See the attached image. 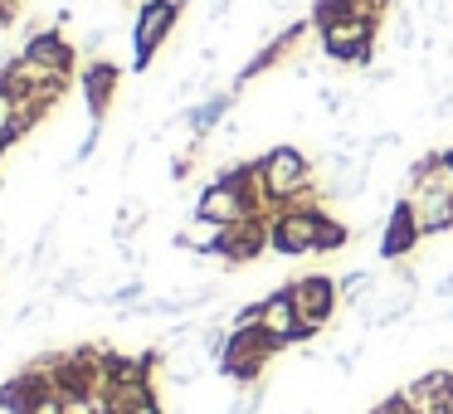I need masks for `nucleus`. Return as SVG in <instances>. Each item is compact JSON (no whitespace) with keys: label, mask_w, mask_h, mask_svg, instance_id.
<instances>
[{"label":"nucleus","mask_w":453,"mask_h":414,"mask_svg":"<svg viewBox=\"0 0 453 414\" xmlns=\"http://www.w3.org/2000/svg\"><path fill=\"white\" fill-rule=\"evenodd\" d=\"M258 176H264V200L268 210L283 205H322V180H317V166L303 147H268L258 157Z\"/></svg>","instance_id":"nucleus-2"},{"label":"nucleus","mask_w":453,"mask_h":414,"mask_svg":"<svg viewBox=\"0 0 453 414\" xmlns=\"http://www.w3.org/2000/svg\"><path fill=\"white\" fill-rule=\"evenodd\" d=\"M176 20H180L176 0H147V5L137 11V25H132V69H137V73L161 54V44L171 40Z\"/></svg>","instance_id":"nucleus-7"},{"label":"nucleus","mask_w":453,"mask_h":414,"mask_svg":"<svg viewBox=\"0 0 453 414\" xmlns=\"http://www.w3.org/2000/svg\"><path fill=\"white\" fill-rule=\"evenodd\" d=\"M419 239H424V229H419V219H414V210H410V200H395L390 210H385V234H380V258L385 264H404V258L419 249Z\"/></svg>","instance_id":"nucleus-12"},{"label":"nucleus","mask_w":453,"mask_h":414,"mask_svg":"<svg viewBox=\"0 0 453 414\" xmlns=\"http://www.w3.org/2000/svg\"><path fill=\"white\" fill-rule=\"evenodd\" d=\"M234 103H239V93H234V88H229V93H210L205 103H196V108L180 112V122L190 127V137L205 142L215 127H225V118H229V108H234Z\"/></svg>","instance_id":"nucleus-16"},{"label":"nucleus","mask_w":453,"mask_h":414,"mask_svg":"<svg viewBox=\"0 0 453 414\" xmlns=\"http://www.w3.org/2000/svg\"><path fill=\"white\" fill-rule=\"evenodd\" d=\"M283 288H288V297H293L297 317H303L307 341H312V336H322L326 326H332L336 307H342V288H336V278L303 273V278H293V283H283Z\"/></svg>","instance_id":"nucleus-6"},{"label":"nucleus","mask_w":453,"mask_h":414,"mask_svg":"<svg viewBox=\"0 0 453 414\" xmlns=\"http://www.w3.org/2000/svg\"><path fill=\"white\" fill-rule=\"evenodd\" d=\"M336 288H342V307H361V303H371V297L380 293V273H371V268H351L346 278H336Z\"/></svg>","instance_id":"nucleus-17"},{"label":"nucleus","mask_w":453,"mask_h":414,"mask_svg":"<svg viewBox=\"0 0 453 414\" xmlns=\"http://www.w3.org/2000/svg\"><path fill=\"white\" fill-rule=\"evenodd\" d=\"M273 356H283V346H278L264 326H244V332H234V326H229L225 356H219V375H225V380H234L239 390L264 385V371H268V361H273Z\"/></svg>","instance_id":"nucleus-3"},{"label":"nucleus","mask_w":453,"mask_h":414,"mask_svg":"<svg viewBox=\"0 0 453 414\" xmlns=\"http://www.w3.org/2000/svg\"><path fill=\"white\" fill-rule=\"evenodd\" d=\"M326 225V210L322 205H283L268 215V249L283 258H303L317 254V234Z\"/></svg>","instance_id":"nucleus-5"},{"label":"nucleus","mask_w":453,"mask_h":414,"mask_svg":"<svg viewBox=\"0 0 453 414\" xmlns=\"http://www.w3.org/2000/svg\"><path fill=\"white\" fill-rule=\"evenodd\" d=\"M118 414H166V410H161V400H157V390H151V395H142V400H137V404H127V410H118Z\"/></svg>","instance_id":"nucleus-22"},{"label":"nucleus","mask_w":453,"mask_h":414,"mask_svg":"<svg viewBox=\"0 0 453 414\" xmlns=\"http://www.w3.org/2000/svg\"><path fill=\"white\" fill-rule=\"evenodd\" d=\"M15 147V142H5V137H0V157H5V151H11Z\"/></svg>","instance_id":"nucleus-26"},{"label":"nucleus","mask_w":453,"mask_h":414,"mask_svg":"<svg viewBox=\"0 0 453 414\" xmlns=\"http://www.w3.org/2000/svg\"><path fill=\"white\" fill-rule=\"evenodd\" d=\"M0 137L15 142V93L0 83Z\"/></svg>","instance_id":"nucleus-21"},{"label":"nucleus","mask_w":453,"mask_h":414,"mask_svg":"<svg viewBox=\"0 0 453 414\" xmlns=\"http://www.w3.org/2000/svg\"><path fill=\"white\" fill-rule=\"evenodd\" d=\"M400 414H414V410H400Z\"/></svg>","instance_id":"nucleus-28"},{"label":"nucleus","mask_w":453,"mask_h":414,"mask_svg":"<svg viewBox=\"0 0 453 414\" xmlns=\"http://www.w3.org/2000/svg\"><path fill=\"white\" fill-rule=\"evenodd\" d=\"M20 54H30L35 64L64 73V79H73V69H79V44H73L69 34L59 30V25H44V30H35L30 40L20 44Z\"/></svg>","instance_id":"nucleus-13"},{"label":"nucleus","mask_w":453,"mask_h":414,"mask_svg":"<svg viewBox=\"0 0 453 414\" xmlns=\"http://www.w3.org/2000/svg\"><path fill=\"white\" fill-rule=\"evenodd\" d=\"M264 249H268V215H254V219H244V225L219 229L215 258H219L225 268H244V264H254Z\"/></svg>","instance_id":"nucleus-11"},{"label":"nucleus","mask_w":453,"mask_h":414,"mask_svg":"<svg viewBox=\"0 0 453 414\" xmlns=\"http://www.w3.org/2000/svg\"><path fill=\"white\" fill-rule=\"evenodd\" d=\"M443 166H449V171H453V147H449V151H443Z\"/></svg>","instance_id":"nucleus-25"},{"label":"nucleus","mask_w":453,"mask_h":414,"mask_svg":"<svg viewBox=\"0 0 453 414\" xmlns=\"http://www.w3.org/2000/svg\"><path fill=\"white\" fill-rule=\"evenodd\" d=\"M0 83H5L15 98H50V103H64V93H69V79H64V73L35 64L30 54H20V50L0 64Z\"/></svg>","instance_id":"nucleus-8"},{"label":"nucleus","mask_w":453,"mask_h":414,"mask_svg":"<svg viewBox=\"0 0 453 414\" xmlns=\"http://www.w3.org/2000/svg\"><path fill=\"white\" fill-rule=\"evenodd\" d=\"M118 83H122V69L108 59H88L79 69V88H83V103H88V118L103 122L112 108V98H118Z\"/></svg>","instance_id":"nucleus-15"},{"label":"nucleus","mask_w":453,"mask_h":414,"mask_svg":"<svg viewBox=\"0 0 453 414\" xmlns=\"http://www.w3.org/2000/svg\"><path fill=\"white\" fill-rule=\"evenodd\" d=\"M404 200H410L424 239L453 229V171L443 166V151H424V157L404 171Z\"/></svg>","instance_id":"nucleus-1"},{"label":"nucleus","mask_w":453,"mask_h":414,"mask_svg":"<svg viewBox=\"0 0 453 414\" xmlns=\"http://www.w3.org/2000/svg\"><path fill=\"white\" fill-rule=\"evenodd\" d=\"M30 414H64V400H59V395H44V400L35 404Z\"/></svg>","instance_id":"nucleus-23"},{"label":"nucleus","mask_w":453,"mask_h":414,"mask_svg":"<svg viewBox=\"0 0 453 414\" xmlns=\"http://www.w3.org/2000/svg\"><path fill=\"white\" fill-rule=\"evenodd\" d=\"M59 108V103L50 98H15V142H25L35 127H44V118Z\"/></svg>","instance_id":"nucleus-18"},{"label":"nucleus","mask_w":453,"mask_h":414,"mask_svg":"<svg viewBox=\"0 0 453 414\" xmlns=\"http://www.w3.org/2000/svg\"><path fill=\"white\" fill-rule=\"evenodd\" d=\"M356 239V229L346 225V219H336V215H326V225H322V234H317V254H342L346 244Z\"/></svg>","instance_id":"nucleus-19"},{"label":"nucleus","mask_w":453,"mask_h":414,"mask_svg":"<svg viewBox=\"0 0 453 414\" xmlns=\"http://www.w3.org/2000/svg\"><path fill=\"white\" fill-rule=\"evenodd\" d=\"M317 40H322L326 64H342V69H371L375 40H380V20H365V15H342V20L322 25V30H317Z\"/></svg>","instance_id":"nucleus-4"},{"label":"nucleus","mask_w":453,"mask_h":414,"mask_svg":"<svg viewBox=\"0 0 453 414\" xmlns=\"http://www.w3.org/2000/svg\"><path fill=\"white\" fill-rule=\"evenodd\" d=\"M258 326H264L268 336H273L278 346H297V341H307V332H303V317H297V307H293V297H288V288H273L268 297H258Z\"/></svg>","instance_id":"nucleus-14"},{"label":"nucleus","mask_w":453,"mask_h":414,"mask_svg":"<svg viewBox=\"0 0 453 414\" xmlns=\"http://www.w3.org/2000/svg\"><path fill=\"white\" fill-rule=\"evenodd\" d=\"M429 293H434V297H453V273H443V278H439V283H434V288H429Z\"/></svg>","instance_id":"nucleus-24"},{"label":"nucleus","mask_w":453,"mask_h":414,"mask_svg":"<svg viewBox=\"0 0 453 414\" xmlns=\"http://www.w3.org/2000/svg\"><path fill=\"white\" fill-rule=\"evenodd\" d=\"M449 322H453V307H449Z\"/></svg>","instance_id":"nucleus-27"},{"label":"nucleus","mask_w":453,"mask_h":414,"mask_svg":"<svg viewBox=\"0 0 453 414\" xmlns=\"http://www.w3.org/2000/svg\"><path fill=\"white\" fill-rule=\"evenodd\" d=\"M264 215V210L254 205V200L244 196V190L225 186V180H210L205 190L196 196V210H190V219H200V225H215V229H229V225H244V219Z\"/></svg>","instance_id":"nucleus-9"},{"label":"nucleus","mask_w":453,"mask_h":414,"mask_svg":"<svg viewBox=\"0 0 453 414\" xmlns=\"http://www.w3.org/2000/svg\"><path fill=\"white\" fill-rule=\"evenodd\" d=\"M346 11L351 15H365V20H390V11H395V0H346Z\"/></svg>","instance_id":"nucleus-20"},{"label":"nucleus","mask_w":453,"mask_h":414,"mask_svg":"<svg viewBox=\"0 0 453 414\" xmlns=\"http://www.w3.org/2000/svg\"><path fill=\"white\" fill-rule=\"evenodd\" d=\"M400 400L414 414H453V371L434 365V371L414 375L410 385H400Z\"/></svg>","instance_id":"nucleus-10"}]
</instances>
